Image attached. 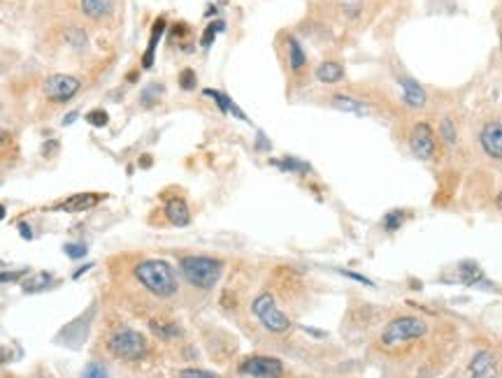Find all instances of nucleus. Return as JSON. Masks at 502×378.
Returning a JSON list of instances; mask_svg holds the SVG:
<instances>
[{
  "label": "nucleus",
  "instance_id": "ea45409f",
  "mask_svg": "<svg viewBox=\"0 0 502 378\" xmlns=\"http://www.w3.org/2000/svg\"><path fill=\"white\" fill-rule=\"evenodd\" d=\"M91 267H93V265H84V267H82V270H77V272H75V279H79V276H82V274H84V272H88V270H91Z\"/></svg>",
  "mask_w": 502,
  "mask_h": 378
},
{
  "label": "nucleus",
  "instance_id": "39448f33",
  "mask_svg": "<svg viewBox=\"0 0 502 378\" xmlns=\"http://www.w3.org/2000/svg\"><path fill=\"white\" fill-rule=\"evenodd\" d=\"M251 314H254L256 321L268 332H272V335H286V332L291 330L289 316L277 307V302L270 293H261L251 302Z\"/></svg>",
  "mask_w": 502,
  "mask_h": 378
},
{
  "label": "nucleus",
  "instance_id": "b1692460",
  "mask_svg": "<svg viewBox=\"0 0 502 378\" xmlns=\"http://www.w3.org/2000/svg\"><path fill=\"white\" fill-rule=\"evenodd\" d=\"M270 162H272L275 167L282 169V172H293V174H307V172H312V167H309L307 162L293 158V155H286V158H282V160H270Z\"/></svg>",
  "mask_w": 502,
  "mask_h": 378
},
{
  "label": "nucleus",
  "instance_id": "cd10ccee",
  "mask_svg": "<svg viewBox=\"0 0 502 378\" xmlns=\"http://www.w3.org/2000/svg\"><path fill=\"white\" fill-rule=\"evenodd\" d=\"M224 31H226V21H221V19L212 21V24L205 28V33H203V38H201V47H203V49H210L212 42H214V38H217L219 33H224Z\"/></svg>",
  "mask_w": 502,
  "mask_h": 378
},
{
  "label": "nucleus",
  "instance_id": "9d476101",
  "mask_svg": "<svg viewBox=\"0 0 502 378\" xmlns=\"http://www.w3.org/2000/svg\"><path fill=\"white\" fill-rule=\"evenodd\" d=\"M479 144L482 151L493 160H502V123L491 121L486 123L482 132H479Z\"/></svg>",
  "mask_w": 502,
  "mask_h": 378
},
{
  "label": "nucleus",
  "instance_id": "4be33fe9",
  "mask_svg": "<svg viewBox=\"0 0 502 378\" xmlns=\"http://www.w3.org/2000/svg\"><path fill=\"white\" fill-rule=\"evenodd\" d=\"M459 279H461V284H465V286H484L486 284L482 267H479L477 262H463L459 267Z\"/></svg>",
  "mask_w": 502,
  "mask_h": 378
},
{
  "label": "nucleus",
  "instance_id": "6ab92c4d",
  "mask_svg": "<svg viewBox=\"0 0 502 378\" xmlns=\"http://www.w3.org/2000/svg\"><path fill=\"white\" fill-rule=\"evenodd\" d=\"M203 93H205V98H212V100H214V105L221 109V114H233L235 118H240V121H247V123H249V116L242 112V109L235 105V102L228 98L226 93L214 91V88H205Z\"/></svg>",
  "mask_w": 502,
  "mask_h": 378
},
{
  "label": "nucleus",
  "instance_id": "ddd939ff",
  "mask_svg": "<svg viewBox=\"0 0 502 378\" xmlns=\"http://www.w3.org/2000/svg\"><path fill=\"white\" fill-rule=\"evenodd\" d=\"M398 86H400V95H402V100L407 102V105L412 109H421V107H426V102H428V93H426V88L419 84L416 79H412V77H400L398 79Z\"/></svg>",
  "mask_w": 502,
  "mask_h": 378
},
{
  "label": "nucleus",
  "instance_id": "412c9836",
  "mask_svg": "<svg viewBox=\"0 0 502 378\" xmlns=\"http://www.w3.org/2000/svg\"><path fill=\"white\" fill-rule=\"evenodd\" d=\"M149 330L151 335L161 339V341H172L182 337V328L172 321H163V318H151L149 321Z\"/></svg>",
  "mask_w": 502,
  "mask_h": 378
},
{
  "label": "nucleus",
  "instance_id": "a211bd4d",
  "mask_svg": "<svg viewBox=\"0 0 502 378\" xmlns=\"http://www.w3.org/2000/svg\"><path fill=\"white\" fill-rule=\"evenodd\" d=\"M165 33V19L158 17L154 21V28H151V35H149V44H147V51L142 54V68L149 70L154 65V58H156V49H158V42L163 38Z\"/></svg>",
  "mask_w": 502,
  "mask_h": 378
},
{
  "label": "nucleus",
  "instance_id": "dca6fc26",
  "mask_svg": "<svg viewBox=\"0 0 502 378\" xmlns=\"http://www.w3.org/2000/svg\"><path fill=\"white\" fill-rule=\"evenodd\" d=\"M314 77H316V81H321V84H342L346 79V72H344L342 63L323 61V63H319V68L314 70Z\"/></svg>",
  "mask_w": 502,
  "mask_h": 378
},
{
  "label": "nucleus",
  "instance_id": "a878e982",
  "mask_svg": "<svg viewBox=\"0 0 502 378\" xmlns=\"http://www.w3.org/2000/svg\"><path fill=\"white\" fill-rule=\"evenodd\" d=\"M409 218V214L407 211H402V209H393V211H388L386 216H384L381 220V227L386 230V232H395V230H400L405 225V220Z\"/></svg>",
  "mask_w": 502,
  "mask_h": 378
},
{
  "label": "nucleus",
  "instance_id": "1a4fd4ad",
  "mask_svg": "<svg viewBox=\"0 0 502 378\" xmlns=\"http://www.w3.org/2000/svg\"><path fill=\"white\" fill-rule=\"evenodd\" d=\"M116 0H79V12L91 24H107L112 21Z\"/></svg>",
  "mask_w": 502,
  "mask_h": 378
},
{
  "label": "nucleus",
  "instance_id": "f704fd0d",
  "mask_svg": "<svg viewBox=\"0 0 502 378\" xmlns=\"http://www.w3.org/2000/svg\"><path fill=\"white\" fill-rule=\"evenodd\" d=\"M26 274V270L19 272H0V284H12V281H19Z\"/></svg>",
  "mask_w": 502,
  "mask_h": 378
},
{
  "label": "nucleus",
  "instance_id": "f257e3e1",
  "mask_svg": "<svg viewBox=\"0 0 502 378\" xmlns=\"http://www.w3.org/2000/svg\"><path fill=\"white\" fill-rule=\"evenodd\" d=\"M133 276H135V281L147 293H151L154 298H161V300L175 298L177 290H179V281H177L172 265L168 260H158V258L140 260L133 267Z\"/></svg>",
  "mask_w": 502,
  "mask_h": 378
},
{
  "label": "nucleus",
  "instance_id": "f03ea898",
  "mask_svg": "<svg viewBox=\"0 0 502 378\" xmlns=\"http://www.w3.org/2000/svg\"><path fill=\"white\" fill-rule=\"evenodd\" d=\"M179 270L189 286L198 288V290H212L221 281L224 262L212 255H186L179 260Z\"/></svg>",
  "mask_w": 502,
  "mask_h": 378
},
{
  "label": "nucleus",
  "instance_id": "6e6552de",
  "mask_svg": "<svg viewBox=\"0 0 502 378\" xmlns=\"http://www.w3.org/2000/svg\"><path fill=\"white\" fill-rule=\"evenodd\" d=\"M238 374L247 378H282L284 365L282 360L268 358V355H251L245 362H240Z\"/></svg>",
  "mask_w": 502,
  "mask_h": 378
},
{
  "label": "nucleus",
  "instance_id": "7ed1b4c3",
  "mask_svg": "<svg viewBox=\"0 0 502 378\" xmlns=\"http://www.w3.org/2000/svg\"><path fill=\"white\" fill-rule=\"evenodd\" d=\"M107 351L112 358L121 360V362H140L147 358L149 346H147V339L142 332H137L133 328H119L109 335Z\"/></svg>",
  "mask_w": 502,
  "mask_h": 378
},
{
  "label": "nucleus",
  "instance_id": "79ce46f5",
  "mask_svg": "<svg viewBox=\"0 0 502 378\" xmlns=\"http://www.w3.org/2000/svg\"><path fill=\"white\" fill-rule=\"evenodd\" d=\"M3 218H5V206L0 204V220H3Z\"/></svg>",
  "mask_w": 502,
  "mask_h": 378
},
{
  "label": "nucleus",
  "instance_id": "c85d7f7f",
  "mask_svg": "<svg viewBox=\"0 0 502 378\" xmlns=\"http://www.w3.org/2000/svg\"><path fill=\"white\" fill-rule=\"evenodd\" d=\"M440 139L445 142L447 146H454L456 139H459V132H456V123L454 118H442L440 123Z\"/></svg>",
  "mask_w": 502,
  "mask_h": 378
},
{
  "label": "nucleus",
  "instance_id": "473e14b6",
  "mask_svg": "<svg viewBox=\"0 0 502 378\" xmlns=\"http://www.w3.org/2000/svg\"><path fill=\"white\" fill-rule=\"evenodd\" d=\"M179 86H182V91H194V88L198 86V79H196V70H191V68H184L179 72Z\"/></svg>",
  "mask_w": 502,
  "mask_h": 378
},
{
  "label": "nucleus",
  "instance_id": "58836bf2",
  "mask_svg": "<svg viewBox=\"0 0 502 378\" xmlns=\"http://www.w3.org/2000/svg\"><path fill=\"white\" fill-rule=\"evenodd\" d=\"M307 335H312V337H326V332H321V330H312V328H305Z\"/></svg>",
  "mask_w": 502,
  "mask_h": 378
},
{
  "label": "nucleus",
  "instance_id": "72a5a7b5",
  "mask_svg": "<svg viewBox=\"0 0 502 378\" xmlns=\"http://www.w3.org/2000/svg\"><path fill=\"white\" fill-rule=\"evenodd\" d=\"M182 378H221L219 374L214 372H208V369H196V367H189V369H182L179 372Z\"/></svg>",
  "mask_w": 502,
  "mask_h": 378
},
{
  "label": "nucleus",
  "instance_id": "a19ab883",
  "mask_svg": "<svg viewBox=\"0 0 502 378\" xmlns=\"http://www.w3.org/2000/svg\"><path fill=\"white\" fill-rule=\"evenodd\" d=\"M496 204H498V209L502 211V190L498 192V197H496Z\"/></svg>",
  "mask_w": 502,
  "mask_h": 378
},
{
  "label": "nucleus",
  "instance_id": "5701e85b",
  "mask_svg": "<svg viewBox=\"0 0 502 378\" xmlns=\"http://www.w3.org/2000/svg\"><path fill=\"white\" fill-rule=\"evenodd\" d=\"M54 274L51 272H35L31 279L24 281V293H42L54 286Z\"/></svg>",
  "mask_w": 502,
  "mask_h": 378
},
{
  "label": "nucleus",
  "instance_id": "f3484780",
  "mask_svg": "<svg viewBox=\"0 0 502 378\" xmlns=\"http://www.w3.org/2000/svg\"><path fill=\"white\" fill-rule=\"evenodd\" d=\"M88 328H91V316L84 314L82 318H77L75 323H70L68 328H63V332H61V335H58V337H65V335H68L70 339L65 341V346L77 348V346H82V341L86 339Z\"/></svg>",
  "mask_w": 502,
  "mask_h": 378
},
{
  "label": "nucleus",
  "instance_id": "c9c22d12",
  "mask_svg": "<svg viewBox=\"0 0 502 378\" xmlns=\"http://www.w3.org/2000/svg\"><path fill=\"white\" fill-rule=\"evenodd\" d=\"M339 274H342V276H346V279H353V281H358V284H363V286H372V281L367 279V276H360V274H356V272H346V270H339Z\"/></svg>",
  "mask_w": 502,
  "mask_h": 378
},
{
  "label": "nucleus",
  "instance_id": "423d86ee",
  "mask_svg": "<svg viewBox=\"0 0 502 378\" xmlns=\"http://www.w3.org/2000/svg\"><path fill=\"white\" fill-rule=\"evenodd\" d=\"M79 91H82V81H79L75 75H63V72H56V75H49L47 79L42 81L44 98L56 102V105L70 102Z\"/></svg>",
  "mask_w": 502,
  "mask_h": 378
},
{
  "label": "nucleus",
  "instance_id": "0eeeda50",
  "mask_svg": "<svg viewBox=\"0 0 502 378\" xmlns=\"http://www.w3.org/2000/svg\"><path fill=\"white\" fill-rule=\"evenodd\" d=\"M409 151L419 160H433L437 153V135H435L433 125L426 121H419L412 125L409 132Z\"/></svg>",
  "mask_w": 502,
  "mask_h": 378
},
{
  "label": "nucleus",
  "instance_id": "9b49d317",
  "mask_svg": "<svg viewBox=\"0 0 502 378\" xmlns=\"http://www.w3.org/2000/svg\"><path fill=\"white\" fill-rule=\"evenodd\" d=\"M500 367L498 358L491 351H479L468 365V376L470 378H498Z\"/></svg>",
  "mask_w": 502,
  "mask_h": 378
},
{
  "label": "nucleus",
  "instance_id": "7c9ffc66",
  "mask_svg": "<svg viewBox=\"0 0 502 378\" xmlns=\"http://www.w3.org/2000/svg\"><path fill=\"white\" fill-rule=\"evenodd\" d=\"M86 123L93 125V128H105L109 123V114L105 109H91V112L86 114Z\"/></svg>",
  "mask_w": 502,
  "mask_h": 378
},
{
  "label": "nucleus",
  "instance_id": "20e7f679",
  "mask_svg": "<svg viewBox=\"0 0 502 378\" xmlns=\"http://www.w3.org/2000/svg\"><path fill=\"white\" fill-rule=\"evenodd\" d=\"M428 332V323L419 316H400L393 323L386 325V330L381 332L379 346L391 351V348L412 344V341L421 339Z\"/></svg>",
  "mask_w": 502,
  "mask_h": 378
},
{
  "label": "nucleus",
  "instance_id": "393cba45",
  "mask_svg": "<svg viewBox=\"0 0 502 378\" xmlns=\"http://www.w3.org/2000/svg\"><path fill=\"white\" fill-rule=\"evenodd\" d=\"M163 93H165V86L161 84V81H151V84L144 86L142 95H140V102H142V107H154L163 98Z\"/></svg>",
  "mask_w": 502,
  "mask_h": 378
},
{
  "label": "nucleus",
  "instance_id": "4468645a",
  "mask_svg": "<svg viewBox=\"0 0 502 378\" xmlns=\"http://www.w3.org/2000/svg\"><path fill=\"white\" fill-rule=\"evenodd\" d=\"M284 49H286V63H289V68L293 75H302V72L307 70V54L305 49H302V44L298 38H293V35H284Z\"/></svg>",
  "mask_w": 502,
  "mask_h": 378
},
{
  "label": "nucleus",
  "instance_id": "4c0bfd02",
  "mask_svg": "<svg viewBox=\"0 0 502 378\" xmlns=\"http://www.w3.org/2000/svg\"><path fill=\"white\" fill-rule=\"evenodd\" d=\"M19 232H21V237H24V239H33V232L28 230L26 223H19Z\"/></svg>",
  "mask_w": 502,
  "mask_h": 378
},
{
  "label": "nucleus",
  "instance_id": "2f4dec72",
  "mask_svg": "<svg viewBox=\"0 0 502 378\" xmlns=\"http://www.w3.org/2000/svg\"><path fill=\"white\" fill-rule=\"evenodd\" d=\"M63 253L70 258V260H82V258L88 253V246L84 241H77V244H65L63 246Z\"/></svg>",
  "mask_w": 502,
  "mask_h": 378
},
{
  "label": "nucleus",
  "instance_id": "2eb2a0df",
  "mask_svg": "<svg viewBox=\"0 0 502 378\" xmlns=\"http://www.w3.org/2000/svg\"><path fill=\"white\" fill-rule=\"evenodd\" d=\"M165 218L175 227H184L191 223V211L184 197H170L165 202Z\"/></svg>",
  "mask_w": 502,
  "mask_h": 378
},
{
  "label": "nucleus",
  "instance_id": "aec40b11",
  "mask_svg": "<svg viewBox=\"0 0 502 378\" xmlns=\"http://www.w3.org/2000/svg\"><path fill=\"white\" fill-rule=\"evenodd\" d=\"M330 105H333L335 109H339V112H349V114H356V116L367 114L365 102L358 100V98H351V95H346V93L330 95Z\"/></svg>",
  "mask_w": 502,
  "mask_h": 378
},
{
  "label": "nucleus",
  "instance_id": "c756f323",
  "mask_svg": "<svg viewBox=\"0 0 502 378\" xmlns=\"http://www.w3.org/2000/svg\"><path fill=\"white\" fill-rule=\"evenodd\" d=\"M79 378H109V374H107V367L102 365L100 360H93L84 367V372Z\"/></svg>",
  "mask_w": 502,
  "mask_h": 378
},
{
  "label": "nucleus",
  "instance_id": "e433bc0d",
  "mask_svg": "<svg viewBox=\"0 0 502 378\" xmlns=\"http://www.w3.org/2000/svg\"><path fill=\"white\" fill-rule=\"evenodd\" d=\"M10 146H12V135H10V132H7V130L0 128V153L7 151V149H10Z\"/></svg>",
  "mask_w": 502,
  "mask_h": 378
},
{
  "label": "nucleus",
  "instance_id": "bb28decb",
  "mask_svg": "<svg viewBox=\"0 0 502 378\" xmlns=\"http://www.w3.org/2000/svg\"><path fill=\"white\" fill-rule=\"evenodd\" d=\"M65 42H68L70 47H75V49H84L86 44H88V35H86L84 28L70 26L68 31H65Z\"/></svg>",
  "mask_w": 502,
  "mask_h": 378
},
{
  "label": "nucleus",
  "instance_id": "f8f14e48",
  "mask_svg": "<svg viewBox=\"0 0 502 378\" xmlns=\"http://www.w3.org/2000/svg\"><path fill=\"white\" fill-rule=\"evenodd\" d=\"M107 195L105 192H75V195H70L65 202H61L56 206L58 211H68V214H77V211H88L93 209V206H98L102 200Z\"/></svg>",
  "mask_w": 502,
  "mask_h": 378
}]
</instances>
